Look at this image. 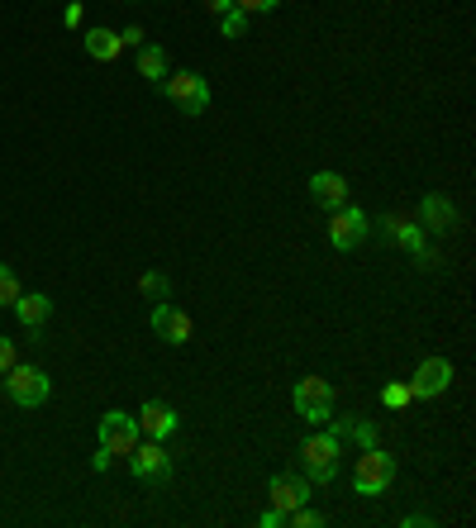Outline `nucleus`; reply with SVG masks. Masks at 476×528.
I'll return each instance as SVG.
<instances>
[{
    "instance_id": "obj_26",
    "label": "nucleus",
    "mask_w": 476,
    "mask_h": 528,
    "mask_svg": "<svg viewBox=\"0 0 476 528\" xmlns=\"http://www.w3.org/2000/svg\"><path fill=\"white\" fill-rule=\"evenodd\" d=\"M119 43H124V48H143V29L139 24H129V29L119 34Z\"/></svg>"
},
{
    "instance_id": "obj_23",
    "label": "nucleus",
    "mask_w": 476,
    "mask_h": 528,
    "mask_svg": "<svg viewBox=\"0 0 476 528\" xmlns=\"http://www.w3.org/2000/svg\"><path fill=\"white\" fill-rule=\"evenodd\" d=\"M238 10H243V15H272V10H277L281 0H234Z\"/></svg>"
},
{
    "instance_id": "obj_4",
    "label": "nucleus",
    "mask_w": 476,
    "mask_h": 528,
    "mask_svg": "<svg viewBox=\"0 0 476 528\" xmlns=\"http://www.w3.org/2000/svg\"><path fill=\"white\" fill-rule=\"evenodd\" d=\"M296 414L305 424H329V419H334V381H324V376H300Z\"/></svg>"
},
{
    "instance_id": "obj_2",
    "label": "nucleus",
    "mask_w": 476,
    "mask_h": 528,
    "mask_svg": "<svg viewBox=\"0 0 476 528\" xmlns=\"http://www.w3.org/2000/svg\"><path fill=\"white\" fill-rule=\"evenodd\" d=\"M391 481H396V457H391V452H381L377 443H372V448H362V457H357V467H353V495L372 500V495H381Z\"/></svg>"
},
{
    "instance_id": "obj_19",
    "label": "nucleus",
    "mask_w": 476,
    "mask_h": 528,
    "mask_svg": "<svg viewBox=\"0 0 476 528\" xmlns=\"http://www.w3.org/2000/svg\"><path fill=\"white\" fill-rule=\"evenodd\" d=\"M248 20H253V15H243V10H224V15H219V34H224V39H243V34H248Z\"/></svg>"
},
{
    "instance_id": "obj_24",
    "label": "nucleus",
    "mask_w": 476,
    "mask_h": 528,
    "mask_svg": "<svg viewBox=\"0 0 476 528\" xmlns=\"http://www.w3.org/2000/svg\"><path fill=\"white\" fill-rule=\"evenodd\" d=\"M15 362H20V348H15V343H10V338L0 333V372H10Z\"/></svg>"
},
{
    "instance_id": "obj_29",
    "label": "nucleus",
    "mask_w": 476,
    "mask_h": 528,
    "mask_svg": "<svg viewBox=\"0 0 476 528\" xmlns=\"http://www.w3.org/2000/svg\"><path fill=\"white\" fill-rule=\"evenodd\" d=\"M205 10H210V15H215V20H219L224 10H234V0H205Z\"/></svg>"
},
{
    "instance_id": "obj_16",
    "label": "nucleus",
    "mask_w": 476,
    "mask_h": 528,
    "mask_svg": "<svg viewBox=\"0 0 476 528\" xmlns=\"http://www.w3.org/2000/svg\"><path fill=\"white\" fill-rule=\"evenodd\" d=\"M81 43H86V53H91L96 62H115L119 53H124V43H119L115 29H86Z\"/></svg>"
},
{
    "instance_id": "obj_32",
    "label": "nucleus",
    "mask_w": 476,
    "mask_h": 528,
    "mask_svg": "<svg viewBox=\"0 0 476 528\" xmlns=\"http://www.w3.org/2000/svg\"><path fill=\"white\" fill-rule=\"evenodd\" d=\"M0 395H5V381H0Z\"/></svg>"
},
{
    "instance_id": "obj_11",
    "label": "nucleus",
    "mask_w": 476,
    "mask_h": 528,
    "mask_svg": "<svg viewBox=\"0 0 476 528\" xmlns=\"http://www.w3.org/2000/svg\"><path fill=\"white\" fill-rule=\"evenodd\" d=\"M419 229L434 238H448L457 229V205L448 196H438V191H429V196L419 200Z\"/></svg>"
},
{
    "instance_id": "obj_13",
    "label": "nucleus",
    "mask_w": 476,
    "mask_h": 528,
    "mask_svg": "<svg viewBox=\"0 0 476 528\" xmlns=\"http://www.w3.org/2000/svg\"><path fill=\"white\" fill-rule=\"evenodd\" d=\"M191 314L181 310V305H172V300H158L153 305V333H158L162 343H186L191 338Z\"/></svg>"
},
{
    "instance_id": "obj_22",
    "label": "nucleus",
    "mask_w": 476,
    "mask_h": 528,
    "mask_svg": "<svg viewBox=\"0 0 476 528\" xmlns=\"http://www.w3.org/2000/svg\"><path fill=\"white\" fill-rule=\"evenodd\" d=\"M281 524L286 528H319L324 524V514H315L310 505H300V509H291V514H281Z\"/></svg>"
},
{
    "instance_id": "obj_31",
    "label": "nucleus",
    "mask_w": 476,
    "mask_h": 528,
    "mask_svg": "<svg viewBox=\"0 0 476 528\" xmlns=\"http://www.w3.org/2000/svg\"><path fill=\"white\" fill-rule=\"evenodd\" d=\"M262 528H281V509H267V514H262Z\"/></svg>"
},
{
    "instance_id": "obj_15",
    "label": "nucleus",
    "mask_w": 476,
    "mask_h": 528,
    "mask_svg": "<svg viewBox=\"0 0 476 528\" xmlns=\"http://www.w3.org/2000/svg\"><path fill=\"white\" fill-rule=\"evenodd\" d=\"M10 310H15V319H20L29 333H39L43 324H48V314H53V300H48L43 291H29V295L20 291V300H15Z\"/></svg>"
},
{
    "instance_id": "obj_10",
    "label": "nucleus",
    "mask_w": 476,
    "mask_h": 528,
    "mask_svg": "<svg viewBox=\"0 0 476 528\" xmlns=\"http://www.w3.org/2000/svg\"><path fill=\"white\" fill-rule=\"evenodd\" d=\"M267 500H272V509L291 514V509L310 505V481H305V476H296V471H277V476L267 481Z\"/></svg>"
},
{
    "instance_id": "obj_9",
    "label": "nucleus",
    "mask_w": 476,
    "mask_h": 528,
    "mask_svg": "<svg viewBox=\"0 0 476 528\" xmlns=\"http://www.w3.org/2000/svg\"><path fill=\"white\" fill-rule=\"evenodd\" d=\"M448 386H453V362L448 357H424L415 381H410V400H438Z\"/></svg>"
},
{
    "instance_id": "obj_27",
    "label": "nucleus",
    "mask_w": 476,
    "mask_h": 528,
    "mask_svg": "<svg viewBox=\"0 0 476 528\" xmlns=\"http://www.w3.org/2000/svg\"><path fill=\"white\" fill-rule=\"evenodd\" d=\"M91 467H96V471H110V467H115V457H110V452L100 448V452H96V457H91Z\"/></svg>"
},
{
    "instance_id": "obj_30",
    "label": "nucleus",
    "mask_w": 476,
    "mask_h": 528,
    "mask_svg": "<svg viewBox=\"0 0 476 528\" xmlns=\"http://www.w3.org/2000/svg\"><path fill=\"white\" fill-rule=\"evenodd\" d=\"M62 24H67V29H77V24H81V5H67V15H62Z\"/></svg>"
},
{
    "instance_id": "obj_18",
    "label": "nucleus",
    "mask_w": 476,
    "mask_h": 528,
    "mask_svg": "<svg viewBox=\"0 0 476 528\" xmlns=\"http://www.w3.org/2000/svg\"><path fill=\"white\" fill-rule=\"evenodd\" d=\"M172 72V58H167V48H158V43H143L139 48V77L153 81V86H162V77Z\"/></svg>"
},
{
    "instance_id": "obj_17",
    "label": "nucleus",
    "mask_w": 476,
    "mask_h": 528,
    "mask_svg": "<svg viewBox=\"0 0 476 528\" xmlns=\"http://www.w3.org/2000/svg\"><path fill=\"white\" fill-rule=\"evenodd\" d=\"M391 238H396L410 257H419L424 267H434V253H429V243H424V229H419V224H400L396 219V224H391Z\"/></svg>"
},
{
    "instance_id": "obj_21",
    "label": "nucleus",
    "mask_w": 476,
    "mask_h": 528,
    "mask_svg": "<svg viewBox=\"0 0 476 528\" xmlns=\"http://www.w3.org/2000/svg\"><path fill=\"white\" fill-rule=\"evenodd\" d=\"M20 276H15V267H5V262H0V305H5V310H10V305H15V300H20Z\"/></svg>"
},
{
    "instance_id": "obj_8",
    "label": "nucleus",
    "mask_w": 476,
    "mask_h": 528,
    "mask_svg": "<svg viewBox=\"0 0 476 528\" xmlns=\"http://www.w3.org/2000/svg\"><path fill=\"white\" fill-rule=\"evenodd\" d=\"M129 471L148 481V486H167L172 481V452L153 443V438H139V448L129 452Z\"/></svg>"
},
{
    "instance_id": "obj_12",
    "label": "nucleus",
    "mask_w": 476,
    "mask_h": 528,
    "mask_svg": "<svg viewBox=\"0 0 476 528\" xmlns=\"http://www.w3.org/2000/svg\"><path fill=\"white\" fill-rule=\"evenodd\" d=\"M134 419H139V433L143 438H153V443H167V438L181 429L177 410H172L167 400H143V410L134 414Z\"/></svg>"
},
{
    "instance_id": "obj_14",
    "label": "nucleus",
    "mask_w": 476,
    "mask_h": 528,
    "mask_svg": "<svg viewBox=\"0 0 476 528\" xmlns=\"http://www.w3.org/2000/svg\"><path fill=\"white\" fill-rule=\"evenodd\" d=\"M310 200H315L319 210H329V215H334V210L348 205V181H343L338 172H315V176H310Z\"/></svg>"
},
{
    "instance_id": "obj_25",
    "label": "nucleus",
    "mask_w": 476,
    "mask_h": 528,
    "mask_svg": "<svg viewBox=\"0 0 476 528\" xmlns=\"http://www.w3.org/2000/svg\"><path fill=\"white\" fill-rule=\"evenodd\" d=\"M381 400H386L391 410H400V405H410V386H386V391H381Z\"/></svg>"
},
{
    "instance_id": "obj_6",
    "label": "nucleus",
    "mask_w": 476,
    "mask_h": 528,
    "mask_svg": "<svg viewBox=\"0 0 476 528\" xmlns=\"http://www.w3.org/2000/svg\"><path fill=\"white\" fill-rule=\"evenodd\" d=\"M96 433H100V448L110 452V457H129V452L139 448V419L134 414H124V410H110L105 419L96 424Z\"/></svg>"
},
{
    "instance_id": "obj_7",
    "label": "nucleus",
    "mask_w": 476,
    "mask_h": 528,
    "mask_svg": "<svg viewBox=\"0 0 476 528\" xmlns=\"http://www.w3.org/2000/svg\"><path fill=\"white\" fill-rule=\"evenodd\" d=\"M5 395H10L20 410H34V405L48 400V372H43V367H24V362H15V367L5 372Z\"/></svg>"
},
{
    "instance_id": "obj_28",
    "label": "nucleus",
    "mask_w": 476,
    "mask_h": 528,
    "mask_svg": "<svg viewBox=\"0 0 476 528\" xmlns=\"http://www.w3.org/2000/svg\"><path fill=\"white\" fill-rule=\"evenodd\" d=\"M434 524V514H405V528H429Z\"/></svg>"
},
{
    "instance_id": "obj_5",
    "label": "nucleus",
    "mask_w": 476,
    "mask_h": 528,
    "mask_svg": "<svg viewBox=\"0 0 476 528\" xmlns=\"http://www.w3.org/2000/svg\"><path fill=\"white\" fill-rule=\"evenodd\" d=\"M372 238V215L367 210H357V205H343L329 215V243H334L338 253H353L357 243H367Z\"/></svg>"
},
{
    "instance_id": "obj_20",
    "label": "nucleus",
    "mask_w": 476,
    "mask_h": 528,
    "mask_svg": "<svg viewBox=\"0 0 476 528\" xmlns=\"http://www.w3.org/2000/svg\"><path fill=\"white\" fill-rule=\"evenodd\" d=\"M139 291L148 295V300H172V281H167V276H162V272H143Z\"/></svg>"
},
{
    "instance_id": "obj_3",
    "label": "nucleus",
    "mask_w": 476,
    "mask_h": 528,
    "mask_svg": "<svg viewBox=\"0 0 476 528\" xmlns=\"http://www.w3.org/2000/svg\"><path fill=\"white\" fill-rule=\"evenodd\" d=\"M158 91L177 105L181 115H191V119L210 110V81L200 77V72H167Z\"/></svg>"
},
{
    "instance_id": "obj_1",
    "label": "nucleus",
    "mask_w": 476,
    "mask_h": 528,
    "mask_svg": "<svg viewBox=\"0 0 476 528\" xmlns=\"http://www.w3.org/2000/svg\"><path fill=\"white\" fill-rule=\"evenodd\" d=\"M338 457H343V443L334 433H310L300 443V467H305V481L310 486H329L338 476Z\"/></svg>"
}]
</instances>
